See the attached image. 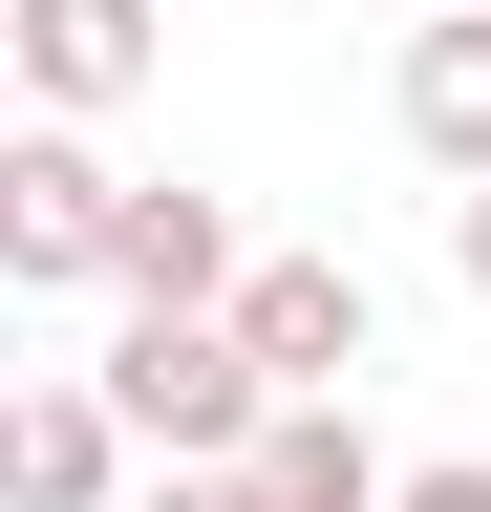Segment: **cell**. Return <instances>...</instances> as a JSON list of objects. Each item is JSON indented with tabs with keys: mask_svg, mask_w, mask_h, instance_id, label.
Returning a JSON list of instances; mask_svg holds the SVG:
<instances>
[{
	"mask_svg": "<svg viewBox=\"0 0 491 512\" xmlns=\"http://www.w3.org/2000/svg\"><path fill=\"white\" fill-rule=\"evenodd\" d=\"M235 342H257L278 406H321V384L363 363V278H342V256H257V278H235Z\"/></svg>",
	"mask_w": 491,
	"mask_h": 512,
	"instance_id": "obj_3",
	"label": "cell"
},
{
	"mask_svg": "<svg viewBox=\"0 0 491 512\" xmlns=\"http://www.w3.org/2000/svg\"><path fill=\"white\" fill-rule=\"evenodd\" d=\"M235 491H257V512H406V491H385V448H363L342 406H278V427H257V470H235Z\"/></svg>",
	"mask_w": 491,
	"mask_h": 512,
	"instance_id": "obj_4",
	"label": "cell"
},
{
	"mask_svg": "<svg viewBox=\"0 0 491 512\" xmlns=\"http://www.w3.org/2000/svg\"><path fill=\"white\" fill-rule=\"evenodd\" d=\"M129 299H150V320H193V299H235V235L193 214V192H150V214H129Z\"/></svg>",
	"mask_w": 491,
	"mask_h": 512,
	"instance_id": "obj_8",
	"label": "cell"
},
{
	"mask_svg": "<svg viewBox=\"0 0 491 512\" xmlns=\"http://www.w3.org/2000/svg\"><path fill=\"white\" fill-rule=\"evenodd\" d=\"M22 64H43V107L150 86V0H22Z\"/></svg>",
	"mask_w": 491,
	"mask_h": 512,
	"instance_id": "obj_5",
	"label": "cell"
},
{
	"mask_svg": "<svg viewBox=\"0 0 491 512\" xmlns=\"http://www.w3.org/2000/svg\"><path fill=\"white\" fill-rule=\"evenodd\" d=\"M150 512H257V491H235V470H171V491H150Z\"/></svg>",
	"mask_w": 491,
	"mask_h": 512,
	"instance_id": "obj_9",
	"label": "cell"
},
{
	"mask_svg": "<svg viewBox=\"0 0 491 512\" xmlns=\"http://www.w3.org/2000/svg\"><path fill=\"white\" fill-rule=\"evenodd\" d=\"M406 128L491 192V22H427V43H406Z\"/></svg>",
	"mask_w": 491,
	"mask_h": 512,
	"instance_id": "obj_6",
	"label": "cell"
},
{
	"mask_svg": "<svg viewBox=\"0 0 491 512\" xmlns=\"http://www.w3.org/2000/svg\"><path fill=\"white\" fill-rule=\"evenodd\" d=\"M406 512H491V470H427V491H406Z\"/></svg>",
	"mask_w": 491,
	"mask_h": 512,
	"instance_id": "obj_10",
	"label": "cell"
},
{
	"mask_svg": "<svg viewBox=\"0 0 491 512\" xmlns=\"http://www.w3.org/2000/svg\"><path fill=\"white\" fill-rule=\"evenodd\" d=\"M470 278H491V192H470Z\"/></svg>",
	"mask_w": 491,
	"mask_h": 512,
	"instance_id": "obj_11",
	"label": "cell"
},
{
	"mask_svg": "<svg viewBox=\"0 0 491 512\" xmlns=\"http://www.w3.org/2000/svg\"><path fill=\"white\" fill-rule=\"evenodd\" d=\"M107 427H129V406H86V384H22V512H86V491H107Z\"/></svg>",
	"mask_w": 491,
	"mask_h": 512,
	"instance_id": "obj_7",
	"label": "cell"
},
{
	"mask_svg": "<svg viewBox=\"0 0 491 512\" xmlns=\"http://www.w3.org/2000/svg\"><path fill=\"white\" fill-rule=\"evenodd\" d=\"M449 22H491V0H449Z\"/></svg>",
	"mask_w": 491,
	"mask_h": 512,
	"instance_id": "obj_12",
	"label": "cell"
},
{
	"mask_svg": "<svg viewBox=\"0 0 491 512\" xmlns=\"http://www.w3.org/2000/svg\"><path fill=\"white\" fill-rule=\"evenodd\" d=\"M107 406H129L171 470H257L278 384H257V342H235V320H129V342H107Z\"/></svg>",
	"mask_w": 491,
	"mask_h": 512,
	"instance_id": "obj_1",
	"label": "cell"
},
{
	"mask_svg": "<svg viewBox=\"0 0 491 512\" xmlns=\"http://www.w3.org/2000/svg\"><path fill=\"white\" fill-rule=\"evenodd\" d=\"M129 214H150V192L86 171L65 128H43V150H0V278H129Z\"/></svg>",
	"mask_w": 491,
	"mask_h": 512,
	"instance_id": "obj_2",
	"label": "cell"
}]
</instances>
